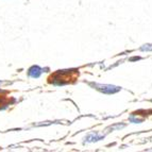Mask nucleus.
<instances>
[{"mask_svg":"<svg viewBox=\"0 0 152 152\" xmlns=\"http://www.w3.org/2000/svg\"><path fill=\"white\" fill-rule=\"evenodd\" d=\"M147 47H142V50H151L152 49V45H150V47H148V45H146Z\"/></svg>","mask_w":152,"mask_h":152,"instance_id":"39448f33","label":"nucleus"},{"mask_svg":"<svg viewBox=\"0 0 152 152\" xmlns=\"http://www.w3.org/2000/svg\"><path fill=\"white\" fill-rule=\"evenodd\" d=\"M101 135H99L98 133H91V134L87 135V137H85V140L86 142H96L101 138Z\"/></svg>","mask_w":152,"mask_h":152,"instance_id":"20e7f679","label":"nucleus"},{"mask_svg":"<svg viewBox=\"0 0 152 152\" xmlns=\"http://www.w3.org/2000/svg\"><path fill=\"white\" fill-rule=\"evenodd\" d=\"M29 76L31 78H38V77L42 75V69L38 67V66H32L30 69H29Z\"/></svg>","mask_w":152,"mask_h":152,"instance_id":"7ed1b4c3","label":"nucleus"},{"mask_svg":"<svg viewBox=\"0 0 152 152\" xmlns=\"http://www.w3.org/2000/svg\"><path fill=\"white\" fill-rule=\"evenodd\" d=\"M91 86L96 87L98 91H102L104 94H114L119 91V87L113 86V85H107V84H97V83H91Z\"/></svg>","mask_w":152,"mask_h":152,"instance_id":"f03ea898","label":"nucleus"},{"mask_svg":"<svg viewBox=\"0 0 152 152\" xmlns=\"http://www.w3.org/2000/svg\"><path fill=\"white\" fill-rule=\"evenodd\" d=\"M79 76L78 70H58L49 77V83L56 85H63V84L71 83Z\"/></svg>","mask_w":152,"mask_h":152,"instance_id":"f257e3e1","label":"nucleus"}]
</instances>
